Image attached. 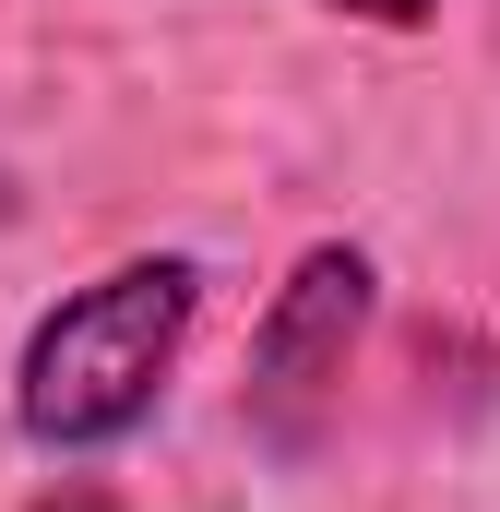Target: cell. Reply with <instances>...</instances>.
Returning <instances> with one entry per match:
<instances>
[{"label": "cell", "instance_id": "obj_1", "mask_svg": "<svg viewBox=\"0 0 500 512\" xmlns=\"http://www.w3.org/2000/svg\"><path fill=\"white\" fill-rule=\"evenodd\" d=\"M191 310H203V274L179 251H143V262H108L96 286H72L24 358H12V417L36 453H108L155 417V393L191 346Z\"/></svg>", "mask_w": 500, "mask_h": 512}, {"label": "cell", "instance_id": "obj_2", "mask_svg": "<svg viewBox=\"0 0 500 512\" xmlns=\"http://www.w3.org/2000/svg\"><path fill=\"white\" fill-rule=\"evenodd\" d=\"M358 334H370V251H346V239L298 251V274L274 286V310L250 334V429L274 453H310L322 441V405L346 382Z\"/></svg>", "mask_w": 500, "mask_h": 512}, {"label": "cell", "instance_id": "obj_3", "mask_svg": "<svg viewBox=\"0 0 500 512\" xmlns=\"http://www.w3.org/2000/svg\"><path fill=\"white\" fill-rule=\"evenodd\" d=\"M334 12H358V24H429L441 0H334Z\"/></svg>", "mask_w": 500, "mask_h": 512}, {"label": "cell", "instance_id": "obj_4", "mask_svg": "<svg viewBox=\"0 0 500 512\" xmlns=\"http://www.w3.org/2000/svg\"><path fill=\"white\" fill-rule=\"evenodd\" d=\"M24 512H120V501H108L96 477H72V489H48V501H24Z\"/></svg>", "mask_w": 500, "mask_h": 512}]
</instances>
